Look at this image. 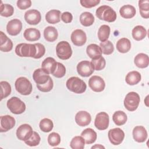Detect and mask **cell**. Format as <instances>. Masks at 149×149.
<instances>
[{"label": "cell", "mask_w": 149, "mask_h": 149, "mask_svg": "<svg viewBox=\"0 0 149 149\" xmlns=\"http://www.w3.org/2000/svg\"><path fill=\"white\" fill-rule=\"evenodd\" d=\"M95 15L99 19L110 23L115 21L117 17L116 12L108 5H102L98 8Z\"/></svg>", "instance_id": "6da1fadb"}, {"label": "cell", "mask_w": 149, "mask_h": 149, "mask_svg": "<svg viewBox=\"0 0 149 149\" xmlns=\"http://www.w3.org/2000/svg\"><path fill=\"white\" fill-rule=\"evenodd\" d=\"M15 53L20 57L34 58L37 53V48L35 44L20 43L16 45Z\"/></svg>", "instance_id": "7a4b0ae2"}, {"label": "cell", "mask_w": 149, "mask_h": 149, "mask_svg": "<svg viewBox=\"0 0 149 149\" xmlns=\"http://www.w3.org/2000/svg\"><path fill=\"white\" fill-rule=\"evenodd\" d=\"M66 85L69 90L76 94L83 93L87 88L85 82L80 78L75 76L68 79L66 81Z\"/></svg>", "instance_id": "3957f363"}, {"label": "cell", "mask_w": 149, "mask_h": 149, "mask_svg": "<svg viewBox=\"0 0 149 149\" xmlns=\"http://www.w3.org/2000/svg\"><path fill=\"white\" fill-rule=\"evenodd\" d=\"M15 86L16 91L23 95H28L32 91V84L24 77L17 78L15 83Z\"/></svg>", "instance_id": "277c9868"}, {"label": "cell", "mask_w": 149, "mask_h": 149, "mask_svg": "<svg viewBox=\"0 0 149 149\" xmlns=\"http://www.w3.org/2000/svg\"><path fill=\"white\" fill-rule=\"evenodd\" d=\"M7 107L10 111L14 114L19 115L23 113L26 110V104L20 98L12 97L7 101Z\"/></svg>", "instance_id": "5b68a950"}, {"label": "cell", "mask_w": 149, "mask_h": 149, "mask_svg": "<svg viewBox=\"0 0 149 149\" xmlns=\"http://www.w3.org/2000/svg\"><path fill=\"white\" fill-rule=\"evenodd\" d=\"M140 101L139 95L134 91L127 93L125 98L123 104L125 108L129 111H134L139 107Z\"/></svg>", "instance_id": "8992f818"}, {"label": "cell", "mask_w": 149, "mask_h": 149, "mask_svg": "<svg viewBox=\"0 0 149 149\" xmlns=\"http://www.w3.org/2000/svg\"><path fill=\"white\" fill-rule=\"evenodd\" d=\"M57 56L62 60L69 59L72 55V49L69 43L66 41H62L58 43L56 47Z\"/></svg>", "instance_id": "52a82bcc"}, {"label": "cell", "mask_w": 149, "mask_h": 149, "mask_svg": "<svg viewBox=\"0 0 149 149\" xmlns=\"http://www.w3.org/2000/svg\"><path fill=\"white\" fill-rule=\"evenodd\" d=\"M108 136L112 144L118 146L122 143L125 138V133L121 129L116 127L110 129L108 132Z\"/></svg>", "instance_id": "ba28073f"}, {"label": "cell", "mask_w": 149, "mask_h": 149, "mask_svg": "<svg viewBox=\"0 0 149 149\" xmlns=\"http://www.w3.org/2000/svg\"><path fill=\"white\" fill-rule=\"evenodd\" d=\"M109 123V115L105 112L98 113L94 120L95 127L100 130H104L108 127Z\"/></svg>", "instance_id": "9c48e42d"}, {"label": "cell", "mask_w": 149, "mask_h": 149, "mask_svg": "<svg viewBox=\"0 0 149 149\" xmlns=\"http://www.w3.org/2000/svg\"><path fill=\"white\" fill-rule=\"evenodd\" d=\"M33 133L31 126L27 123L21 125L16 130V136L21 141H26L32 136Z\"/></svg>", "instance_id": "30bf717a"}, {"label": "cell", "mask_w": 149, "mask_h": 149, "mask_svg": "<svg viewBox=\"0 0 149 149\" xmlns=\"http://www.w3.org/2000/svg\"><path fill=\"white\" fill-rule=\"evenodd\" d=\"M77 71L79 75L82 77H88L91 76L94 70L93 69L91 62L88 61H82L77 65Z\"/></svg>", "instance_id": "8fae6325"}, {"label": "cell", "mask_w": 149, "mask_h": 149, "mask_svg": "<svg viewBox=\"0 0 149 149\" xmlns=\"http://www.w3.org/2000/svg\"><path fill=\"white\" fill-rule=\"evenodd\" d=\"M26 22L30 25H36L41 20L40 12L36 9H30L26 11L24 16Z\"/></svg>", "instance_id": "7c38bea8"}, {"label": "cell", "mask_w": 149, "mask_h": 149, "mask_svg": "<svg viewBox=\"0 0 149 149\" xmlns=\"http://www.w3.org/2000/svg\"><path fill=\"white\" fill-rule=\"evenodd\" d=\"M88 86L95 92L102 91L105 87V83L102 77L98 76H93L88 80Z\"/></svg>", "instance_id": "4fadbf2b"}, {"label": "cell", "mask_w": 149, "mask_h": 149, "mask_svg": "<svg viewBox=\"0 0 149 149\" xmlns=\"http://www.w3.org/2000/svg\"><path fill=\"white\" fill-rule=\"evenodd\" d=\"M70 38L74 45L80 47L86 42L87 36L83 30L81 29H76L72 33Z\"/></svg>", "instance_id": "5bb4252c"}, {"label": "cell", "mask_w": 149, "mask_h": 149, "mask_svg": "<svg viewBox=\"0 0 149 149\" xmlns=\"http://www.w3.org/2000/svg\"><path fill=\"white\" fill-rule=\"evenodd\" d=\"M15 125V119L10 115H6L0 117V132H6Z\"/></svg>", "instance_id": "9a60e30c"}, {"label": "cell", "mask_w": 149, "mask_h": 149, "mask_svg": "<svg viewBox=\"0 0 149 149\" xmlns=\"http://www.w3.org/2000/svg\"><path fill=\"white\" fill-rule=\"evenodd\" d=\"M22 29V23L17 19L10 20L6 25V31L10 36H17Z\"/></svg>", "instance_id": "2e32d148"}, {"label": "cell", "mask_w": 149, "mask_h": 149, "mask_svg": "<svg viewBox=\"0 0 149 149\" xmlns=\"http://www.w3.org/2000/svg\"><path fill=\"white\" fill-rule=\"evenodd\" d=\"M91 120V116L87 111H79L75 115V122L80 126L83 127L88 125Z\"/></svg>", "instance_id": "e0dca14e"}, {"label": "cell", "mask_w": 149, "mask_h": 149, "mask_svg": "<svg viewBox=\"0 0 149 149\" xmlns=\"http://www.w3.org/2000/svg\"><path fill=\"white\" fill-rule=\"evenodd\" d=\"M147 132L143 126H137L133 130V137L138 143H143L147 139Z\"/></svg>", "instance_id": "ac0fdd59"}, {"label": "cell", "mask_w": 149, "mask_h": 149, "mask_svg": "<svg viewBox=\"0 0 149 149\" xmlns=\"http://www.w3.org/2000/svg\"><path fill=\"white\" fill-rule=\"evenodd\" d=\"M50 76L42 68H39L34 70L33 74V78L37 84H44L46 83Z\"/></svg>", "instance_id": "d6986e66"}, {"label": "cell", "mask_w": 149, "mask_h": 149, "mask_svg": "<svg viewBox=\"0 0 149 149\" xmlns=\"http://www.w3.org/2000/svg\"><path fill=\"white\" fill-rule=\"evenodd\" d=\"M57 62L52 57L45 58L42 62L41 68L48 74H53L57 67Z\"/></svg>", "instance_id": "ffe728a7"}, {"label": "cell", "mask_w": 149, "mask_h": 149, "mask_svg": "<svg viewBox=\"0 0 149 149\" xmlns=\"http://www.w3.org/2000/svg\"><path fill=\"white\" fill-rule=\"evenodd\" d=\"M13 48V42L6 35L0 31V50L2 52H8L10 51Z\"/></svg>", "instance_id": "44dd1931"}, {"label": "cell", "mask_w": 149, "mask_h": 149, "mask_svg": "<svg viewBox=\"0 0 149 149\" xmlns=\"http://www.w3.org/2000/svg\"><path fill=\"white\" fill-rule=\"evenodd\" d=\"M81 136L84 139L85 143L87 144H93L95 141L97 137V133L91 128L84 129L81 133Z\"/></svg>", "instance_id": "7402d4cb"}, {"label": "cell", "mask_w": 149, "mask_h": 149, "mask_svg": "<svg viewBox=\"0 0 149 149\" xmlns=\"http://www.w3.org/2000/svg\"><path fill=\"white\" fill-rule=\"evenodd\" d=\"M24 38L29 41H36L41 37L40 31L35 28H29L25 30L23 33Z\"/></svg>", "instance_id": "603a6c76"}, {"label": "cell", "mask_w": 149, "mask_h": 149, "mask_svg": "<svg viewBox=\"0 0 149 149\" xmlns=\"http://www.w3.org/2000/svg\"><path fill=\"white\" fill-rule=\"evenodd\" d=\"M119 13L122 17L125 19H131L135 16L136 10L132 5H125L120 8Z\"/></svg>", "instance_id": "cb8c5ba5"}, {"label": "cell", "mask_w": 149, "mask_h": 149, "mask_svg": "<svg viewBox=\"0 0 149 149\" xmlns=\"http://www.w3.org/2000/svg\"><path fill=\"white\" fill-rule=\"evenodd\" d=\"M135 65L139 68H146L149 65V58L144 53L138 54L134 59Z\"/></svg>", "instance_id": "d4e9b609"}, {"label": "cell", "mask_w": 149, "mask_h": 149, "mask_svg": "<svg viewBox=\"0 0 149 149\" xmlns=\"http://www.w3.org/2000/svg\"><path fill=\"white\" fill-rule=\"evenodd\" d=\"M86 52L91 59H95L101 56L102 51L100 46L95 44H91L87 47Z\"/></svg>", "instance_id": "484cf974"}, {"label": "cell", "mask_w": 149, "mask_h": 149, "mask_svg": "<svg viewBox=\"0 0 149 149\" xmlns=\"http://www.w3.org/2000/svg\"><path fill=\"white\" fill-rule=\"evenodd\" d=\"M61 11L56 9H52L45 15V19L48 23L56 24L61 20Z\"/></svg>", "instance_id": "4316f807"}, {"label": "cell", "mask_w": 149, "mask_h": 149, "mask_svg": "<svg viewBox=\"0 0 149 149\" xmlns=\"http://www.w3.org/2000/svg\"><path fill=\"white\" fill-rule=\"evenodd\" d=\"M116 49L120 53H126L129 51L131 48L130 41L126 38H122L116 42Z\"/></svg>", "instance_id": "83f0119b"}, {"label": "cell", "mask_w": 149, "mask_h": 149, "mask_svg": "<svg viewBox=\"0 0 149 149\" xmlns=\"http://www.w3.org/2000/svg\"><path fill=\"white\" fill-rule=\"evenodd\" d=\"M58 36V31L53 26H48L44 30V38L48 42L55 41Z\"/></svg>", "instance_id": "f1b7e54d"}, {"label": "cell", "mask_w": 149, "mask_h": 149, "mask_svg": "<svg viewBox=\"0 0 149 149\" xmlns=\"http://www.w3.org/2000/svg\"><path fill=\"white\" fill-rule=\"evenodd\" d=\"M141 79L140 73L137 71H131L129 72L125 77V81L129 85L133 86L139 83Z\"/></svg>", "instance_id": "f546056e"}, {"label": "cell", "mask_w": 149, "mask_h": 149, "mask_svg": "<svg viewBox=\"0 0 149 149\" xmlns=\"http://www.w3.org/2000/svg\"><path fill=\"white\" fill-rule=\"evenodd\" d=\"M132 34L134 40L140 41L144 39L147 36V30L143 26L138 25L133 29Z\"/></svg>", "instance_id": "4dcf8cb0"}, {"label": "cell", "mask_w": 149, "mask_h": 149, "mask_svg": "<svg viewBox=\"0 0 149 149\" xmlns=\"http://www.w3.org/2000/svg\"><path fill=\"white\" fill-rule=\"evenodd\" d=\"M127 119L126 114L122 111H117L112 116V120L117 126H122L126 123Z\"/></svg>", "instance_id": "1f68e13d"}, {"label": "cell", "mask_w": 149, "mask_h": 149, "mask_svg": "<svg viewBox=\"0 0 149 149\" xmlns=\"http://www.w3.org/2000/svg\"><path fill=\"white\" fill-rule=\"evenodd\" d=\"M80 23L85 26L88 27L91 26L94 22V17L93 15L88 12H84L80 16Z\"/></svg>", "instance_id": "d6a6232c"}, {"label": "cell", "mask_w": 149, "mask_h": 149, "mask_svg": "<svg viewBox=\"0 0 149 149\" xmlns=\"http://www.w3.org/2000/svg\"><path fill=\"white\" fill-rule=\"evenodd\" d=\"M111 29L108 25L103 24L100 26L98 31V37L100 41L105 42L108 40L110 34Z\"/></svg>", "instance_id": "836d02e7"}, {"label": "cell", "mask_w": 149, "mask_h": 149, "mask_svg": "<svg viewBox=\"0 0 149 149\" xmlns=\"http://www.w3.org/2000/svg\"><path fill=\"white\" fill-rule=\"evenodd\" d=\"M139 7L141 17L148 19L149 17V1L148 0L139 1Z\"/></svg>", "instance_id": "e575fe53"}, {"label": "cell", "mask_w": 149, "mask_h": 149, "mask_svg": "<svg viewBox=\"0 0 149 149\" xmlns=\"http://www.w3.org/2000/svg\"><path fill=\"white\" fill-rule=\"evenodd\" d=\"M84 144L85 141L81 136L74 137L70 143V146L72 149H83Z\"/></svg>", "instance_id": "d590c367"}, {"label": "cell", "mask_w": 149, "mask_h": 149, "mask_svg": "<svg viewBox=\"0 0 149 149\" xmlns=\"http://www.w3.org/2000/svg\"><path fill=\"white\" fill-rule=\"evenodd\" d=\"M90 62L93 69L95 70H102L106 65V61L102 56L95 59H93Z\"/></svg>", "instance_id": "8d00e7d4"}, {"label": "cell", "mask_w": 149, "mask_h": 149, "mask_svg": "<svg viewBox=\"0 0 149 149\" xmlns=\"http://www.w3.org/2000/svg\"><path fill=\"white\" fill-rule=\"evenodd\" d=\"M1 100L6 98L11 93V86L10 84L6 81H1Z\"/></svg>", "instance_id": "74e56055"}, {"label": "cell", "mask_w": 149, "mask_h": 149, "mask_svg": "<svg viewBox=\"0 0 149 149\" xmlns=\"http://www.w3.org/2000/svg\"><path fill=\"white\" fill-rule=\"evenodd\" d=\"M39 126L41 130L44 132L48 133L52 130L54 123L51 119L48 118H44L40 121Z\"/></svg>", "instance_id": "f35d334b"}, {"label": "cell", "mask_w": 149, "mask_h": 149, "mask_svg": "<svg viewBox=\"0 0 149 149\" xmlns=\"http://www.w3.org/2000/svg\"><path fill=\"white\" fill-rule=\"evenodd\" d=\"M1 12L0 15L3 17H10L13 15L14 13V8L13 7L9 4H3L2 2H1Z\"/></svg>", "instance_id": "ab89813d"}, {"label": "cell", "mask_w": 149, "mask_h": 149, "mask_svg": "<svg viewBox=\"0 0 149 149\" xmlns=\"http://www.w3.org/2000/svg\"><path fill=\"white\" fill-rule=\"evenodd\" d=\"M102 53L105 55H111L114 51V47L112 42L107 40L105 42H101L100 44Z\"/></svg>", "instance_id": "60d3db41"}, {"label": "cell", "mask_w": 149, "mask_h": 149, "mask_svg": "<svg viewBox=\"0 0 149 149\" xmlns=\"http://www.w3.org/2000/svg\"><path fill=\"white\" fill-rule=\"evenodd\" d=\"M48 144L52 146L55 147L59 144L61 142V136L56 132H52L48 135Z\"/></svg>", "instance_id": "b9f144b4"}, {"label": "cell", "mask_w": 149, "mask_h": 149, "mask_svg": "<svg viewBox=\"0 0 149 149\" xmlns=\"http://www.w3.org/2000/svg\"><path fill=\"white\" fill-rule=\"evenodd\" d=\"M40 140L41 138L38 133L36 132H33L31 137L29 140L25 141L24 143L30 147H34L38 146L40 144Z\"/></svg>", "instance_id": "7bdbcfd3"}, {"label": "cell", "mask_w": 149, "mask_h": 149, "mask_svg": "<svg viewBox=\"0 0 149 149\" xmlns=\"http://www.w3.org/2000/svg\"><path fill=\"white\" fill-rule=\"evenodd\" d=\"M53 87L54 83L51 77H49L48 81L46 83L44 84H37V87L40 91L45 93L50 91L53 88Z\"/></svg>", "instance_id": "ee69618b"}, {"label": "cell", "mask_w": 149, "mask_h": 149, "mask_svg": "<svg viewBox=\"0 0 149 149\" xmlns=\"http://www.w3.org/2000/svg\"><path fill=\"white\" fill-rule=\"evenodd\" d=\"M66 73L65 66L61 63H57V67L52 75L56 78H61L65 76Z\"/></svg>", "instance_id": "f6af8a7d"}, {"label": "cell", "mask_w": 149, "mask_h": 149, "mask_svg": "<svg viewBox=\"0 0 149 149\" xmlns=\"http://www.w3.org/2000/svg\"><path fill=\"white\" fill-rule=\"evenodd\" d=\"M100 2V0H80L81 5L86 8H91L97 6Z\"/></svg>", "instance_id": "bcb514c9"}, {"label": "cell", "mask_w": 149, "mask_h": 149, "mask_svg": "<svg viewBox=\"0 0 149 149\" xmlns=\"http://www.w3.org/2000/svg\"><path fill=\"white\" fill-rule=\"evenodd\" d=\"M37 48V53L34 56V59H40L43 56L45 53V48L44 45L41 43L35 44Z\"/></svg>", "instance_id": "7dc6e473"}, {"label": "cell", "mask_w": 149, "mask_h": 149, "mask_svg": "<svg viewBox=\"0 0 149 149\" xmlns=\"http://www.w3.org/2000/svg\"><path fill=\"white\" fill-rule=\"evenodd\" d=\"M31 6L30 0H19L17 1V6L21 10H24Z\"/></svg>", "instance_id": "c3c4849f"}, {"label": "cell", "mask_w": 149, "mask_h": 149, "mask_svg": "<svg viewBox=\"0 0 149 149\" xmlns=\"http://www.w3.org/2000/svg\"><path fill=\"white\" fill-rule=\"evenodd\" d=\"M61 20L65 23H69L73 20V16L69 12H65L61 14Z\"/></svg>", "instance_id": "681fc988"}, {"label": "cell", "mask_w": 149, "mask_h": 149, "mask_svg": "<svg viewBox=\"0 0 149 149\" xmlns=\"http://www.w3.org/2000/svg\"><path fill=\"white\" fill-rule=\"evenodd\" d=\"M91 148H105V147L101 144H95V146H92Z\"/></svg>", "instance_id": "f907efd6"}, {"label": "cell", "mask_w": 149, "mask_h": 149, "mask_svg": "<svg viewBox=\"0 0 149 149\" xmlns=\"http://www.w3.org/2000/svg\"><path fill=\"white\" fill-rule=\"evenodd\" d=\"M148 95H147L146 97V100H144V102H145V104L146 105L147 107H148Z\"/></svg>", "instance_id": "816d5d0a"}]
</instances>
